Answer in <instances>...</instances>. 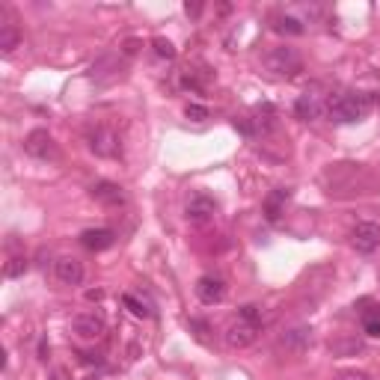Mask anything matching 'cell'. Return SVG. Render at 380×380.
<instances>
[{
    "label": "cell",
    "mask_w": 380,
    "mask_h": 380,
    "mask_svg": "<svg viewBox=\"0 0 380 380\" xmlns=\"http://www.w3.org/2000/svg\"><path fill=\"white\" fill-rule=\"evenodd\" d=\"M372 107H374L372 92H339V95H330L327 116L336 125H350V122H360L369 116Z\"/></svg>",
    "instance_id": "6da1fadb"
},
{
    "label": "cell",
    "mask_w": 380,
    "mask_h": 380,
    "mask_svg": "<svg viewBox=\"0 0 380 380\" xmlns=\"http://www.w3.org/2000/svg\"><path fill=\"white\" fill-rule=\"evenodd\" d=\"M259 330H262V309L259 306H252V303H247V306H241L238 309V318L235 321H229V327H226V345L229 348H250L252 342L259 339Z\"/></svg>",
    "instance_id": "7a4b0ae2"
},
{
    "label": "cell",
    "mask_w": 380,
    "mask_h": 380,
    "mask_svg": "<svg viewBox=\"0 0 380 380\" xmlns=\"http://www.w3.org/2000/svg\"><path fill=\"white\" fill-rule=\"evenodd\" d=\"M87 146H90L92 154H98V158H116V154L122 152V137L116 131V125L95 122L87 131Z\"/></svg>",
    "instance_id": "3957f363"
},
{
    "label": "cell",
    "mask_w": 380,
    "mask_h": 380,
    "mask_svg": "<svg viewBox=\"0 0 380 380\" xmlns=\"http://www.w3.org/2000/svg\"><path fill=\"white\" fill-rule=\"evenodd\" d=\"M264 68L276 78H294L298 72H303V57L298 54V48L279 45L264 54Z\"/></svg>",
    "instance_id": "277c9868"
},
{
    "label": "cell",
    "mask_w": 380,
    "mask_h": 380,
    "mask_svg": "<svg viewBox=\"0 0 380 380\" xmlns=\"http://www.w3.org/2000/svg\"><path fill=\"white\" fill-rule=\"evenodd\" d=\"M24 152L36 161H57V154H60L57 140L51 137L48 128H33L30 134H27L24 137Z\"/></svg>",
    "instance_id": "5b68a950"
},
{
    "label": "cell",
    "mask_w": 380,
    "mask_h": 380,
    "mask_svg": "<svg viewBox=\"0 0 380 380\" xmlns=\"http://www.w3.org/2000/svg\"><path fill=\"white\" fill-rule=\"evenodd\" d=\"M327 107H330V98L324 95L318 87H312V90H306L303 95H298V102H294V114H298V119H303V122H315V119H321L324 114H327Z\"/></svg>",
    "instance_id": "8992f818"
},
{
    "label": "cell",
    "mask_w": 380,
    "mask_h": 380,
    "mask_svg": "<svg viewBox=\"0 0 380 380\" xmlns=\"http://www.w3.org/2000/svg\"><path fill=\"white\" fill-rule=\"evenodd\" d=\"M68 330H72V336L78 342H98L107 333V324L95 312H78L72 318V324H68Z\"/></svg>",
    "instance_id": "52a82bcc"
},
{
    "label": "cell",
    "mask_w": 380,
    "mask_h": 380,
    "mask_svg": "<svg viewBox=\"0 0 380 380\" xmlns=\"http://www.w3.org/2000/svg\"><path fill=\"white\" fill-rule=\"evenodd\" d=\"M274 107L271 104H264L259 110H252L250 116H241V119H235V128L241 131L244 137H262L274 128Z\"/></svg>",
    "instance_id": "ba28073f"
},
{
    "label": "cell",
    "mask_w": 380,
    "mask_h": 380,
    "mask_svg": "<svg viewBox=\"0 0 380 380\" xmlns=\"http://www.w3.org/2000/svg\"><path fill=\"white\" fill-rule=\"evenodd\" d=\"M350 247H354L357 252H374L380 247V226L372 220H360L354 229H350Z\"/></svg>",
    "instance_id": "9c48e42d"
},
{
    "label": "cell",
    "mask_w": 380,
    "mask_h": 380,
    "mask_svg": "<svg viewBox=\"0 0 380 380\" xmlns=\"http://www.w3.org/2000/svg\"><path fill=\"white\" fill-rule=\"evenodd\" d=\"M214 214H217V202L205 193H193L185 205V217L193 223V226H205V223L214 220Z\"/></svg>",
    "instance_id": "30bf717a"
},
{
    "label": "cell",
    "mask_w": 380,
    "mask_h": 380,
    "mask_svg": "<svg viewBox=\"0 0 380 380\" xmlns=\"http://www.w3.org/2000/svg\"><path fill=\"white\" fill-rule=\"evenodd\" d=\"M226 279L223 276H214V274H205L196 279V298H200L205 306H214V303H223L226 298Z\"/></svg>",
    "instance_id": "8fae6325"
},
{
    "label": "cell",
    "mask_w": 380,
    "mask_h": 380,
    "mask_svg": "<svg viewBox=\"0 0 380 380\" xmlns=\"http://www.w3.org/2000/svg\"><path fill=\"white\" fill-rule=\"evenodd\" d=\"M54 274H57V279L63 286H80L83 276H87V271H83V262L75 259V256H63L54 262Z\"/></svg>",
    "instance_id": "7c38bea8"
},
{
    "label": "cell",
    "mask_w": 380,
    "mask_h": 380,
    "mask_svg": "<svg viewBox=\"0 0 380 380\" xmlns=\"http://www.w3.org/2000/svg\"><path fill=\"white\" fill-rule=\"evenodd\" d=\"M90 193H92V200H98L102 205H110V208L125 205V190L119 185H114V181H95Z\"/></svg>",
    "instance_id": "4fadbf2b"
},
{
    "label": "cell",
    "mask_w": 380,
    "mask_h": 380,
    "mask_svg": "<svg viewBox=\"0 0 380 380\" xmlns=\"http://www.w3.org/2000/svg\"><path fill=\"white\" fill-rule=\"evenodd\" d=\"M211 80H214V72H211L208 66H200V68L188 66L185 72H181V87L190 90V92H205Z\"/></svg>",
    "instance_id": "5bb4252c"
},
{
    "label": "cell",
    "mask_w": 380,
    "mask_h": 380,
    "mask_svg": "<svg viewBox=\"0 0 380 380\" xmlns=\"http://www.w3.org/2000/svg\"><path fill=\"white\" fill-rule=\"evenodd\" d=\"M80 244L87 250H92V252H102V250H110L116 244V235L110 229H87L80 235Z\"/></svg>",
    "instance_id": "9a60e30c"
},
{
    "label": "cell",
    "mask_w": 380,
    "mask_h": 380,
    "mask_svg": "<svg viewBox=\"0 0 380 380\" xmlns=\"http://www.w3.org/2000/svg\"><path fill=\"white\" fill-rule=\"evenodd\" d=\"M279 345H283L286 350H291V354H303V350L312 345V330H306V327H294L288 330L283 339H279Z\"/></svg>",
    "instance_id": "2e32d148"
},
{
    "label": "cell",
    "mask_w": 380,
    "mask_h": 380,
    "mask_svg": "<svg viewBox=\"0 0 380 380\" xmlns=\"http://www.w3.org/2000/svg\"><path fill=\"white\" fill-rule=\"evenodd\" d=\"M288 196H291L288 188H276V190L264 200V217L271 220V223H276L279 217H283V208H286V202H288Z\"/></svg>",
    "instance_id": "e0dca14e"
},
{
    "label": "cell",
    "mask_w": 380,
    "mask_h": 380,
    "mask_svg": "<svg viewBox=\"0 0 380 380\" xmlns=\"http://www.w3.org/2000/svg\"><path fill=\"white\" fill-rule=\"evenodd\" d=\"M122 306L128 309V312L134 315V318H152L154 315V306H152V300H146V298H140V294H122Z\"/></svg>",
    "instance_id": "ac0fdd59"
},
{
    "label": "cell",
    "mask_w": 380,
    "mask_h": 380,
    "mask_svg": "<svg viewBox=\"0 0 380 380\" xmlns=\"http://www.w3.org/2000/svg\"><path fill=\"white\" fill-rule=\"evenodd\" d=\"M18 45H21L18 27H16V24H4V27H0V51H4V54H12Z\"/></svg>",
    "instance_id": "d6986e66"
},
{
    "label": "cell",
    "mask_w": 380,
    "mask_h": 380,
    "mask_svg": "<svg viewBox=\"0 0 380 380\" xmlns=\"http://www.w3.org/2000/svg\"><path fill=\"white\" fill-rule=\"evenodd\" d=\"M274 30H276V33L300 36V33H303V24H300L298 18H291V16H279V18H274Z\"/></svg>",
    "instance_id": "ffe728a7"
},
{
    "label": "cell",
    "mask_w": 380,
    "mask_h": 380,
    "mask_svg": "<svg viewBox=\"0 0 380 380\" xmlns=\"http://www.w3.org/2000/svg\"><path fill=\"white\" fill-rule=\"evenodd\" d=\"M362 330L374 336V339H380V306L369 309V312H362Z\"/></svg>",
    "instance_id": "44dd1931"
},
{
    "label": "cell",
    "mask_w": 380,
    "mask_h": 380,
    "mask_svg": "<svg viewBox=\"0 0 380 380\" xmlns=\"http://www.w3.org/2000/svg\"><path fill=\"white\" fill-rule=\"evenodd\" d=\"M27 267H30L27 256H12V259L6 262V267H4V274H6V279H18V276L27 274Z\"/></svg>",
    "instance_id": "7402d4cb"
},
{
    "label": "cell",
    "mask_w": 380,
    "mask_h": 380,
    "mask_svg": "<svg viewBox=\"0 0 380 380\" xmlns=\"http://www.w3.org/2000/svg\"><path fill=\"white\" fill-rule=\"evenodd\" d=\"M152 48H154V54H158L161 60H176V45L170 39H164V36H158L152 42Z\"/></svg>",
    "instance_id": "603a6c76"
},
{
    "label": "cell",
    "mask_w": 380,
    "mask_h": 380,
    "mask_svg": "<svg viewBox=\"0 0 380 380\" xmlns=\"http://www.w3.org/2000/svg\"><path fill=\"white\" fill-rule=\"evenodd\" d=\"M190 333L200 339L202 345H208L211 339H208V333H211V327H208V321H200V318H190Z\"/></svg>",
    "instance_id": "cb8c5ba5"
},
{
    "label": "cell",
    "mask_w": 380,
    "mask_h": 380,
    "mask_svg": "<svg viewBox=\"0 0 380 380\" xmlns=\"http://www.w3.org/2000/svg\"><path fill=\"white\" fill-rule=\"evenodd\" d=\"M333 380H374V377L362 369H342V372L333 374Z\"/></svg>",
    "instance_id": "d4e9b609"
},
{
    "label": "cell",
    "mask_w": 380,
    "mask_h": 380,
    "mask_svg": "<svg viewBox=\"0 0 380 380\" xmlns=\"http://www.w3.org/2000/svg\"><path fill=\"white\" fill-rule=\"evenodd\" d=\"M188 119H193V122H202V119H208V107H202V104H188Z\"/></svg>",
    "instance_id": "484cf974"
},
{
    "label": "cell",
    "mask_w": 380,
    "mask_h": 380,
    "mask_svg": "<svg viewBox=\"0 0 380 380\" xmlns=\"http://www.w3.org/2000/svg\"><path fill=\"white\" fill-rule=\"evenodd\" d=\"M185 12H188V16H200L202 6H200V4H188V6H185Z\"/></svg>",
    "instance_id": "4316f807"
},
{
    "label": "cell",
    "mask_w": 380,
    "mask_h": 380,
    "mask_svg": "<svg viewBox=\"0 0 380 380\" xmlns=\"http://www.w3.org/2000/svg\"><path fill=\"white\" fill-rule=\"evenodd\" d=\"M54 380H68V377H66V372H54Z\"/></svg>",
    "instance_id": "83f0119b"
}]
</instances>
